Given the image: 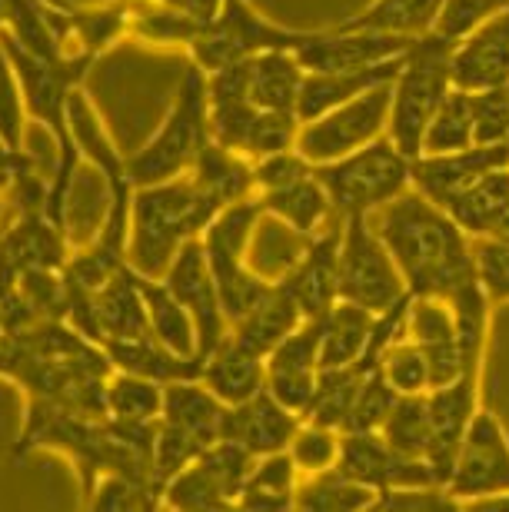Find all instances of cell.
Masks as SVG:
<instances>
[{
	"instance_id": "1",
	"label": "cell",
	"mask_w": 509,
	"mask_h": 512,
	"mask_svg": "<svg viewBox=\"0 0 509 512\" xmlns=\"http://www.w3.org/2000/svg\"><path fill=\"white\" fill-rule=\"evenodd\" d=\"M370 220L400 266L410 296L450 300L480 280L476 240L420 190H406Z\"/></svg>"
},
{
	"instance_id": "2",
	"label": "cell",
	"mask_w": 509,
	"mask_h": 512,
	"mask_svg": "<svg viewBox=\"0 0 509 512\" xmlns=\"http://www.w3.org/2000/svg\"><path fill=\"white\" fill-rule=\"evenodd\" d=\"M223 207L193 183L190 173L134 190L127 263L144 276H164L173 256L203 237Z\"/></svg>"
},
{
	"instance_id": "3",
	"label": "cell",
	"mask_w": 509,
	"mask_h": 512,
	"mask_svg": "<svg viewBox=\"0 0 509 512\" xmlns=\"http://www.w3.org/2000/svg\"><path fill=\"white\" fill-rule=\"evenodd\" d=\"M207 137V74L187 60V70L173 90V100L157 133L127 157L134 187H150V183H164L187 173Z\"/></svg>"
},
{
	"instance_id": "4",
	"label": "cell",
	"mask_w": 509,
	"mask_h": 512,
	"mask_svg": "<svg viewBox=\"0 0 509 512\" xmlns=\"http://www.w3.org/2000/svg\"><path fill=\"white\" fill-rule=\"evenodd\" d=\"M453 47L456 40L433 30L416 37L393 80L390 137L410 157H420L423 133L453 90Z\"/></svg>"
},
{
	"instance_id": "5",
	"label": "cell",
	"mask_w": 509,
	"mask_h": 512,
	"mask_svg": "<svg viewBox=\"0 0 509 512\" xmlns=\"http://www.w3.org/2000/svg\"><path fill=\"white\" fill-rule=\"evenodd\" d=\"M317 177L330 193L337 217H373L386 203L413 190V157L403 153L386 137L366 143V147L346 153L340 160L320 163Z\"/></svg>"
},
{
	"instance_id": "6",
	"label": "cell",
	"mask_w": 509,
	"mask_h": 512,
	"mask_svg": "<svg viewBox=\"0 0 509 512\" xmlns=\"http://www.w3.org/2000/svg\"><path fill=\"white\" fill-rule=\"evenodd\" d=\"M263 217H267V213L260 207V197L237 200V203H230V207H223L200 237L230 326L237 323L240 316H247L273 286V280L260 276L247 263V253L253 247V237H257V227Z\"/></svg>"
},
{
	"instance_id": "7",
	"label": "cell",
	"mask_w": 509,
	"mask_h": 512,
	"mask_svg": "<svg viewBox=\"0 0 509 512\" xmlns=\"http://www.w3.org/2000/svg\"><path fill=\"white\" fill-rule=\"evenodd\" d=\"M313 34L317 30L273 24L250 0H227L217 20L187 50V60L197 64L203 74H213V70L243 64V60H253L267 50H300Z\"/></svg>"
},
{
	"instance_id": "8",
	"label": "cell",
	"mask_w": 509,
	"mask_h": 512,
	"mask_svg": "<svg viewBox=\"0 0 509 512\" xmlns=\"http://www.w3.org/2000/svg\"><path fill=\"white\" fill-rule=\"evenodd\" d=\"M410 293L370 217H346L340 230V300L380 313Z\"/></svg>"
},
{
	"instance_id": "9",
	"label": "cell",
	"mask_w": 509,
	"mask_h": 512,
	"mask_svg": "<svg viewBox=\"0 0 509 512\" xmlns=\"http://www.w3.org/2000/svg\"><path fill=\"white\" fill-rule=\"evenodd\" d=\"M390 107H393V80L327 110V114L310 120V124H303L297 150L313 167L340 160L346 153L360 150L366 143L390 133Z\"/></svg>"
},
{
	"instance_id": "10",
	"label": "cell",
	"mask_w": 509,
	"mask_h": 512,
	"mask_svg": "<svg viewBox=\"0 0 509 512\" xmlns=\"http://www.w3.org/2000/svg\"><path fill=\"white\" fill-rule=\"evenodd\" d=\"M257 456L233 439L207 446L187 469H180L164 489V509L180 512H217L237 509L250 469Z\"/></svg>"
},
{
	"instance_id": "11",
	"label": "cell",
	"mask_w": 509,
	"mask_h": 512,
	"mask_svg": "<svg viewBox=\"0 0 509 512\" xmlns=\"http://www.w3.org/2000/svg\"><path fill=\"white\" fill-rule=\"evenodd\" d=\"M446 493L460 509L486 503V499H500V503L509 499V433L490 409L480 406V413L466 429Z\"/></svg>"
},
{
	"instance_id": "12",
	"label": "cell",
	"mask_w": 509,
	"mask_h": 512,
	"mask_svg": "<svg viewBox=\"0 0 509 512\" xmlns=\"http://www.w3.org/2000/svg\"><path fill=\"white\" fill-rule=\"evenodd\" d=\"M337 469L356 483L370 486L376 496L403 493V489L440 486L433 466L420 456H406L383 439V433H343ZM376 499V503H380Z\"/></svg>"
},
{
	"instance_id": "13",
	"label": "cell",
	"mask_w": 509,
	"mask_h": 512,
	"mask_svg": "<svg viewBox=\"0 0 509 512\" xmlns=\"http://www.w3.org/2000/svg\"><path fill=\"white\" fill-rule=\"evenodd\" d=\"M164 283L193 316V326H197V350L203 360V356L213 353L230 336V320H227V310H223L217 280H213V273H210L207 250H203L200 237L190 240L187 247H180V253L173 256V263L167 266Z\"/></svg>"
},
{
	"instance_id": "14",
	"label": "cell",
	"mask_w": 509,
	"mask_h": 512,
	"mask_svg": "<svg viewBox=\"0 0 509 512\" xmlns=\"http://www.w3.org/2000/svg\"><path fill=\"white\" fill-rule=\"evenodd\" d=\"M480 383H483V366H470L456 376L453 383L430 389V416H433V443L426 453V463L433 466L440 486L450 483L456 456L466 439V429L480 413Z\"/></svg>"
},
{
	"instance_id": "15",
	"label": "cell",
	"mask_w": 509,
	"mask_h": 512,
	"mask_svg": "<svg viewBox=\"0 0 509 512\" xmlns=\"http://www.w3.org/2000/svg\"><path fill=\"white\" fill-rule=\"evenodd\" d=\"M416 37L386 34V30H366V27H330L317 30L307 44L297 50L300 64L317 74H337V70H363L383 60L403 57L413 47Z\"/></svg>"
},
{
	"instance_id": "16",
	"label": "cell",
	"mask_w": 509,
	"mask_h": 512,
	"mask_svg": "<svg viewBox=\"0 0 509 512\" xmlns=\"http://www.w3.org/2000/svg\"><path fill=\"white\" fill-rule=\"evenodd\" d=\"M340 230L343 220L307 237V247L277 276L307 320L330 313V306L340 300Z\"/></svg>"
},
{
	"instance_id": "17",
	"label": "cell",
	"mask_w": 509,
	"mask_h": 512,
	"mask_svg": "<svg viewBox=\"0 0 509 512\" xmlns=\"http://www.w3.org/2000/svg\"><path fill=\"white\" fill-rule=\"evenodd\" d=\"M323 316L303 320L287 340H280L267 356V393L277 396L293 413H307L320 373Z\"/></svg>"
},
{
	"instance_id": "18",
	"label": "cell",
	"mask_w": 509,
	"mask_h": 512,
	"mask_svg": "<svg viewBox=\"0 0 509 512\" xmlns=\"http://www.w3.org/2000/svg\"><path fill=\"white\" fill-rule=\"evenodd\" d=\"M500 167H509V143H473L453 153H420L413 157V190L446 207L476 177Z\"/></svg>"
},
{
	"instance_id": "19",
	"label": "cell",
	"mask_w": 509,
	"mask_h": 512,
	"mask_svg": "<svg viewBox=\"0 0 509 512\" xmlns=\"http://www.w3.org/2000/svg\"><path fill=\"white\" fill-rule=\"evenodd\" d=\"M509 84V10L486 20L453 47V87L490 90Z\"/></svg>"
},
{
	"instance_id": "20",
	"label": "cell",
	"mask_w": 509,
	"mask_h": 512,
	"mask_svg": "<svg viewBox=\"0 0 509 512\" xmlns=\"http://www.w3.org/2000/svg\"><path fill=\"white\" fill-rule=\"evenodd\" d=\"M300 423H303L300 413H293L277 396H270L267 389H263V393L247 399V403L230 406L223 439H233V443H240L243 449H250L253 456H267V453L287 449Z\"/></svg>"
},
{
	"instance_id": "21",
	"label": "cell",
	"mask_w": 509,
	"mask_h": 512,
	"mask_svg": "<svg viewBox=\"0 0 509 512\" xmlns=\"http://www.w3.org/2000/svg\"><path fill=\"white\" fill-rule=\"evenodd\" d=\"M403 57L383 60V64H373L363 70H337V74H317V70H307L303 87H300V100H297V117L303 124H310V120L323 117L327 110L346 104V100L360 97L380 84H390V80H396V74H400Z\"/></svg>"
},
{
	"instance_id": "22",
	"label": "cell",
	"mask_w": 509,
	"mask_h": 512,
	"mask_svg": "<svg viewBox=\"0 0 509 512\" xmlns=\"http://www.w3.org/2000/svg\"><path fill=\"white\" fill-rule=\"evenodd\" d=\"M200 383L227 406H240L267 389V360L227 336L217 350L203 356Z\"/></svg>"
},
{
	"instance_id": "23",
	"label": "cell",
	"mask_w": 509,
	"mask_h": 512,
	"mask_svg": "<svg viewBox=\"0 0 509 512\" xmlns=\"http://www.w3.org/2000/svg\"><path fill=\"white\" fill-rule=\"evenodd\" d=\"M107 360L120 373H134L154 383H180V380H200L203 360L200 356L173 353L157 336H130V340H104L100 343Z\"/></svg>"
},
{
	"instance_id": "24",
	"label": "cell",
	"mask_w": 509,
	"mask_h": 512,
	"mask_svg": "<svg viewBox=\"0 0 509 512\" xmlns=\"http://www.w3.org/2000/svg\"><path fill=\"white\" fill-rule=\"evenodd\" d=\"M257 197L267 217L280 220L283 227H290L293 233H300V237H313V233L327 230L340 220L337 210H333L330 193L323 190V183L317 177V167H313V173H307V177L293 180L280 190L257 193Z\"/></svg>"
},
{
	"instance_id": "25",
	"label": "cell",
	"mask_w": 509,
	"mask_h": 512,
	"mask_svg": "<svg viewBox=\"0 0 509 512\" xmlns=\"http://www.w3.org/2000/svg\"><path fill=\"white\" fill-rule=\"evenodd\" d=\"M70 133H74V143L80 150V157L87 163L104 173L107 180V190H130L134 180H130V170H127V157L120 153V147L110 137V130L100 117V110L94 107V100L84 87L74 90L70 97Z\"/></svg>"
},
{
	"instance_id": "26",
	"label": "cell",
	"mask_w": 509,
	"mask_h": 512,
	"mask_svg": "<svg viewBox=\"0 0 509 512\" xmlns=\"http://www.w3.org/2000/svg\"><path fill=\"white\" fill-rule=\"evenodd\" d=\"M97 320H100V343L130 340V336H154L140 273L130 263L97 290Z\"/></svg>"
},
{
	"instance_id": "27",
	"label": "cell",
	"mask_w": 509,
	"mask_h": 512,
	"mask_svg": "<svg viewBox=\"0 0 509 512\" xmlns=\"http://www.w3.org/2000/svg\"><path fill=\"white\" fill-rule=\"evenodd\" d=\"M230 406L217 393H210L200 380H180L164 386V413L160 419L170 426L183 429L203 446H213L223 439Z\"/></svg>"
},
{
	"instance_id": "28",
	"label": "cell",
	"mask_w": 509,
	"mask_h": 512,
	"mask_svg": "<svg viewBox=\"0 0 509 512\" xmlns=\"http://www.w3.org/2000/svg\"><path fill=\"white\" fill-rule=\"evenodd\" d=\"M193 183L200 190H207L220 207H230L237 200H250L257 197V183H253V160L247 153L230 150L217 143L213 137H207V143L200 147L197 160L187 170Z\"/></svg>"
},
{
	"instance_id": "29",
	"label": "cell",
	"mask_w": 509,
	"mask_h": 512,
	"mask_svg": "<svg viewBox=\"0 0 509 512\" xmlns=\"http://www.w3.org/2000/svg\"><path fill=\"white\" fill-rule=\"evenodd\" d=\"M303 320H307V316H303L297 300H293V296L273 280L267 296H263L247 316H240V320L230 326V336L240 346H247V350H253L257 356L267 360L273 346H277L280 340H287Z\"/></svg>"
},
{
	"instance_id": "30",
	"label": "cell",
	"mask_w": 509,
	"mask_h": 512,
	"mask_svg": "<svg viewBox=\"0 0 509 512\" xmlns=\"http://www.w3.org/2000/svg\"><path fill=\"white\" fill-rule=\"evenodd\" d=\"M473 240H490L509 210V167L490 170L443 207Z\"/></svg>"
},
{
	"instance_id": "31",
	"label": "cell",
	"mask_w": 509,
	"mask_h": 512,
	"mask_svg": "<svg viewBox=\"0 0 509 512\" xmlns=\"http://www.w3.org/2000/svg\"><path fill=\"white\" fill-rule=\"evenodd\" d=\"M307 67L300 64L297 50H267L250 60V100L260 110H293Z\"/></svg>"
},
{
	"instance_id": "32",
	"label": "cell",
	"mask_w": 509,
	"mask_h": 512,
	"mask_svg": "<svg viewBox=\"0 0 509 512\" xmlns=\"http://www.w3.org/2000/svg\"><path fill=\"white\" fill-rule=\"evenodd\" d=\"M303 473L293 463L290 449L280 453L257 456L243 493L237 499V509H267V512H283V509H297V486Z\"/></svg>"
},
{
	"instance_id": "33",
	"label": "cell",
	"mask_w": 509,
	"mask_h": 512,
	"mask_svg": "<svg viewBox=\"0 0 509 512\" xmlns=\"http://www.w3.org/2000/svg\"><path fill=\"white\" fill-rule=\"evenodd\" d=\"M373 310L337 300L330 313H323V343L320 366H350L363 356L373 333Z\"/></svg>"
},
{
	"instance_id": "34",
	"label": "cell",
	"mask_w": 509,
	"mask_h": 512,
	"mask_svg": "<svg viewBox=\"0 0 509 512\" xmlns=\"http://www.w3.org/2000/svg\"><path fill=\"white\" fill-rule=\"evenodd\" d=\"M140 286H144V300L150 313V330L164 346L183 356H200L197 350V326L177 296L170 293L164 276H144L140 273Z\"/></svg>"
},
{
	"instance_id": "35",
	"label": "cell",
	"mask_w": 509,
	"mask_h": 512,
	"mask_svg": "<svg viewBox=\"0 0 509 512\" xmlns=\"http://www.w3.org/2000/svg\"><path fill=\"white\" fill-rule=\"evenodd\" d=\"M200 20H193L183 10L170 7L167 0H147V4H134L130 14V37L147 47H167V50H190L203 34Z\"/></svg>"
},
{
	"instance_id": "36",
	"label": "cell",
	"mask_w": 509,
	"mask_h": 512,
	"mask_svg": "<svg viewBox=\"0 0 509 512\" xmlns=\"http://www.w3.org/2000/svg\"><path fill=\"white\" fill-rule=\"evenodd\" d=\"M376 499L380 496L370 486L356 483L337 466L303 476L297 486V509L303 512H373Z\"/></svg>"
},
{
	"instance_id": "37",
	"label": "cell",
	"mask_w": 509,
	"mask_h": 512,
	"mask_svg": "<svg viewBox=\"0 0 509 512\" xmlns=\"http://www.w3.org/2000/svg\"><path fill=\"white\" fill-rule=\"evenodd\" d=\"M440 10L443 0H373L370 7L360 10L350 20H343V24L386 30V34H403V37H423L433 30Z\"/></svg>"
},
{
	"instance_id": "38",
	"label": "cell",
	"mask_w": 509,
	"mask_h": 512,
	"mask_svg": "<svg viewBox=\"0 0 509 512\" xmlns=\"http://www.w3.org/2000/svg\"><path fill=\"white\" fill-rule=\"evenodd\" d=\"M363 380H366V373L356 363H350V366H320L317 389H313V399H310L303 419L333 426V429H340V433H343L346 416H350L353 399H356V393H360Z\"/></svg>"
},
{
	"instance_id": "39",
	"label": "cell",
	"mask_w": 509,
	"mask_h": 512,
	"mask_svg": "<svg viewBox=\"0 0 509 512\" xmlns=\"http://www.w3.org/2000/svg\"><path fill=\"white\" fill-rule=\"evenodd\" d=\"M104 409L114 419L157 423L160 413H164V383L114 370L104 383Z\"/></svg>"
},
{
	"instance_id": "40",
	"label": "cell",
	"mask_w": 509,
	"mask_h": 512,
	"mask_svg": "<svg viewBox=\"0 0 509 512\" xmlns=\"http://www.w3.org/2000/svg\"><path fill=\"white\" fill-rule=\"evenodd\" d=\"M383 439L393 449L406 456L426 459L433 443V416H430V396L426 393H406L393 403L390 419L383 423Z\"/></svg>"
},
{
	"instance_id": "41",
	"label": "cell",
	"mask_w": 509,
	"mask_h": 512,
	"mask_svg": "<svg viewBox=\"0 0 509 512\" xmlns=\"http://www.w3.org/2000/svg\"><path fill=\"white\" fill-rule=\"evenodd\" d=\"M476 143L473 127V97L470 90L453 87L450 97L443 100V107L436 110L430 127L423 133V150L420 153H453L466 150Z\"/></svg>"
},
{
	"instance_id": "42",
	"label": "cell",
	"mask_w": 509,
	"mask_h": 512,
	"mask_svg": "<svg viewBox=\"0 0 509 512\" xmlns=\"http://www.w3.org/2000/svg\"><path fill=\"white\" fill-rule=\"evenodd\" d=\"M87 509H104V512H147V509H164V499L154 489V483L144 476H127V473H104L84 499Z\"/></svg>"
},
{
	"instance_id": "43",
	"label": "cell",
	"mask_w": 509,
	"mask_h": 512,
	"mask_svg": "<svg viewBox=\"0 0 509 512\" xmlns=\"http://www.w3.org/2000/svg\"><path fill=\"white\" fill-rule=\"evenodd\" d=\"M340 443H343V433L333 426H323V423H313V419H303L300 429L293 433L290 439V456L293 463L303 476H313V473H323V469H333L340 459Z\"/></svg>"
},
{
	"instance_id": "44",
	"label": "cell",
	"mask_w": 509,
	"mask_h": 512,
	"mask_svg": "<svg viewBox=\"0 0 509 512\" xmlns=\"http://www.w3.org/2000/svg\"><path fill=\"white\" fill-rule=\"evenodd\" d=\"M396 399H400V393H396L380 370L366 373L360 393H356V399H353L350 416H346L343 433H380L383 423L393 413Z\"/></svg>"
},
{
	"instance_id": "45",
	"label": "cell",
	"mask_w": 509,
	"mask_h": 512,
	"mask_svg": "<svg viewBox=\"0 0 509 512\" xmlns=\"http://www.w3.org/2000/svg\"><path fill=\"white\" fill-rule=\"evenodd\" d=\"M380 373L390 380V386L400 396H406V393H430V363H426L423 346L413 343L410 336L400 340V343H393L390 350L383 353Z\"/></svg>"
},
{
	"instance_id": "46",
	"label": "cell",
	"mask_w": 509,
	"mask_h": 512,
	"mask_svg": "<svg viewBox=\"0 0 509 512\" xmlns=\"http://www.w3.org/2000/svg\"><path fill=\"white\" fill-rule=\"evenodd\" d=\"M300 130H303V120L293 114V110H260L250 127L243 153H247L250 160H260V157H270V153L293 150L300 140Z\"/></svg>"
},
{
	"instance_id": "47",
	"label": "cell",
	"mask_w": 509,
	"mask_h": 512,
	"mask_svg": "<svg viewBox=\"0 0 509 512\" xmlns=\"http://www.w3.org/2000/svg\"><path fill=\"white\" fill-rule=\"evenodd\" d=\"M27 104L24 90H20L17 70L10 64L4 44H0V140L14 150H24V133H27Z\"/></svg>"
},
{
	"instance_id": "48",
	"label": "cell",
	"mask_w": 509,
	"mask_h": 512,
	"mask_svg": "<svg viewBox=\"0 0 509 512\" xmlns=\"http://www.w3.org/2000/svg\"><path fill=\"white\" fill-rule=\"evenodd\" d=\"M509 0H443V10L433 24V34L460 40L496 14H506Z\"/></svg>"
},
{
	"instance_id": "49",
	"label": "cell",
	"mask_w": 509,
	"mask_h": 512,
	"mask_svg": "<svg viewBox=\"0 0 509 512\" xmlns=\"http://www.w3.org/2000/svg\"><path fill=\"white\" fill-rule=\"evenodd\" d=\"M470 97L476 143H509V84L476 90Z\"/></svg>"
},
{
	"instance_id": "50",
	"label": "cell",
	"mask_w": 509,
	"mask_h": 512,
	"mask_svg": "<svg viewBox=\"0 0 509 512\" xmlns=\"http://www.w3.org/2000/svg\"><path fill=\"white\" fill-rule=\"evenodd\" d=\"M307 173H313V163L303 157L297 147L253 160V183H257V193L280 190V187H287V183H293V180L307 177Z\"/></svg>"
},
{
	"instance_id": "51",
	"label": "cell",
	"mask_w": 509,
	"mask_h": 512,
	"mask_svg": "<svg viewBox=\"0 0 509 512\" xmlns=\"http://www.w3.org/2000/svg\"><path fill=\"white\" fill-rule=\"evenodd\" d=\"M476 263H480V280L490 303H509V243L476 240Z\"/></svg>"
},
{
	"instance_id": "52",
	"label": "cell",
	"mask_w": 509,
	"mask_h": 512,
	"mask_svg": "<svg viewBox=\"0 0 509 512\" xmlns=\"http://www.w3.org/2000/svg\"><path fill=\"white\" fill-rule=\"evenodd\" d=\"M167 4L183 10V14H190L193 20H200L203 27H210L213 20H217V14L223 10V4H227V0H167Z\"/></svg>"
},
{
	"instance_id": "53",
	"label": "cell",
	"mask_w": 509,
	"mask_h": 512,
	"mask_svg": "<svg viewBox=\"0 0 509 512\" xmlns=\"http://www.w3.org/2000/svg\"><path fill=\"white\" fill-rule=\"evenodd\" d=\"M490 240H500V243H509V210H506V217L500 220V227H496V233Z\"/></svg>"
},
{
	"instance_id": "54",
	"label": "cell",
	"mask_w": 509,
	"mask_h": 512,
	"mask_svg": "<svg viewBox=\"0 0 509 512\" xmlns=\"http://www.w3.org/2000/svg\"><path fill=\"white\" fill-rule=\"evenodd\" d=\"M10 220V210H7V200H4V193H0V230H4V223Z\"/></svg>"
},
{
	"instance_id": "55",
	"label": "cell",
	"mask_w": 509,
	"mask_h": 512,
	"mask_svg": "<svg viewBox=\"0 0 509 512\" xmlns=\"http://www.w3.org/2000/svg\"><path fill=\"white\" fill-rule=\"evenodd\" d=\"M4 190H7V177L0 173V193H4Z\"/></svg>"
},
{
	"instance_id": "56",
	"label": "cell",
	"mask_w": 509,
	"mask_h": 512,
	"mask_svg": "<svg viewBox=\"0 0 509 512\" xmlns=\"http://www.w3.org/2000/svg\"><path fill=\"white\" fill-rule=\"evenodd\" d=\"M127 4H147V0H127Z\"/></svg>"
}]
</instances>
